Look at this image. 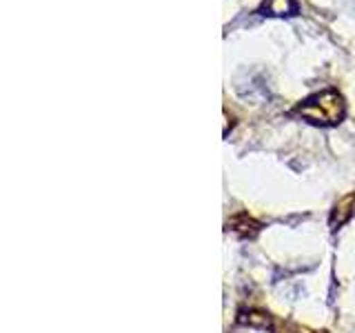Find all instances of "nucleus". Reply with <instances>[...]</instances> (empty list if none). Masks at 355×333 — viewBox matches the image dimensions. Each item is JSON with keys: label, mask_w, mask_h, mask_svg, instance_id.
I'll use <instances>...</instances> for the list:
<instances>
[{"label": "nucleus", "mask_w": 355, "mask_h": 333, "mask_svg": "<svg viewBox=\"0 0 355 333\" xmlns=\"http://www.w3.org/2000/svg\"><path fill=\"white\" fill-rule=\"evenodd\" d=\"M229 225L242 238H255L260 233V222H255L249 214H238L236 218L229 220Z\"/></svg>", "instance_id": "7ed1b4c3"}, {"label": "nucleus", "mask_w": 355, "mask_h": 333, "mask_svg": "<svg viewBox=\"0 0 355 333\" xmlns=\"http://www.w3.org/2000/svg\"><path fill=\"white\" fill-rule=\"evenodd\" d=\"M277 333H322V331H311L306 327H300V325H284L277 329Z\"/></svg>", "instance_id": "39448f33"}, {"label": "nucleus", "mask_w": 355, "mask_h": 333, "mask_svg": "<svg viewBox=\"0 0 355 333\" xmlns=\"http://www.w3.org/2000/svg\"><path fill=\"white\" fill-rule=\"evenodd\" d=\"M295 0H264L262 11L269 16H291L295 14Z\"/></svg>", "instance_id": "20e7f679"}, {"label": "nucleus", "mask_w": 355, "mask_h": 333, "mask_svg": "<svg viewBox=\"0 0 355 333\" xmlns=\"http://www.w3.org/2000/svg\"><path fill=\"white\" fill-rule=\"evenodd\" d=\"M297 114L304 120L313 122V125L331 127L342 122L344 114H347V105H344V98L336 89H327V92L311 96L306 103L300 105Z\"/></svg>", "instance_id": "f257e3e1"}, {"label": "nucleus", "mask_w": 355, "mask_h": 333, "mask_svg": "<svg viewBox=\"0 0 355 333\" xmlns=\"http://www.w3.org/2000/svg\"><path fill=\"white\" fill-rule=\"evenodd\" d=\"M353 214H355V196L351 194V196H344L342 200H338V205L331 214V229L342 227L344 222L351 220Z\"/></svg>", "instance_id": "f03ea898"}]
</instances>
